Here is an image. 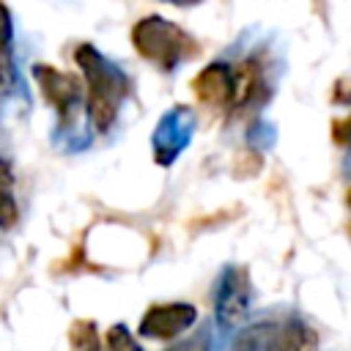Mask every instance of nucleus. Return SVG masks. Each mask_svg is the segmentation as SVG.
<instances>
[{
	"mask_svg": "<svg viewBox=\"0 0 351 351\" xmlns=\"http://www.w3.org/2000/svg\"><path fill=\"white\" fill-rule=\"evenodd\" d=\"M74 63L82 71L85 82V112L90 118V126L99 134H107L115 121L123 99L129 96V77L110 63L93 44H80L74 49Z\"/></svg>",
	"mask_w": 351,
	"mask_h": 351,
	"instance_id": "1",
	"label": "nucleus"
},
{
	"mask_svg": "<svg viewBox=\"0 0 351 351\" xmlns=\"http://www.w3.org/2000/svg\"><path fill=\"white\" fill-rule=\"evenodd\" d=\"M132 44L140 58L162 71H176L186 58L197 55V41L176 22L165 16H143L132 27Z\"/></svg>",
	"mask_w": 351,
	"mask_h": 351,
	"instance_id": "2",
	"label": "nucleus"
},
{
	"mask_svg": "<svg viewBox=\"0 0 351 351\" xmlns=\"http://www.w3.org/2000/svg\"><path fill=\"white\" fill-rule=\"evenodd\" d=\"M318 332L299 315L285 321H261L247 326L233 351H318Z\"/></svg>",
	"mask_w": 351,
	"mask_h": 351,
	"instance_id": "3",
	"label": "nucleus"
},
{
	"mask_svg": "<svg viewBox=\"0 0 351 351\" xmlns=\"http://www.w3.org/2000/svg\"><path fill=\"white\" fill-rule=\"evenodd\" d=\"M252 304V282L244 266H225L214 282V321L222 332L247 321Z\"/></svg>",
	"mask_w": 351,
	"mask_h": 351,
	"instance_id": "4",
	"label": "nucleus"
},
{
	"mask_svg": "<svg viewBox=\"0 0 351 351\" xmlns=\"http://www.w3.org/2000/svg\"><path fill=\"white\" fill-rule=\"evenodd\" d=\"M33 77H36L44 99L49 101V107L58 112L60 129L69 126L74 121L77 110H80V101H82V82L74 74L60 71V69L47 66V63H36Z\"/></svg>",
	"mask_w": 351,
	"mask_h": 351,
	"instance_id": "5",
	"label": "nucleus"
},
{
	"mask_svg": "<svg viewBox=\"0 0 351 351\" xmlns=\"http://www.w3.org/2000/svg\"><path fill=\"white\" fill-rule=\"evenodd\" d=\"M197 321V310L189 302H162V304H151L143 318H140V337L145 340H165V343H176L189 326H195Z\"/></svg>",
	"mask_w": 351,
	"mask_h": 351,
	"instance_id": "6",
	"label": "nucleus"
},
{
	"mask_svg": "<svg viewBox=\"0 0 351 351\" xmlns=\"http://www.w3.org/2000/svg\"><path fill=\"white\" fill-rule=\"evenodd\" d=\"M195 96L214 110L230 112L233 107V63H211L192 80Z\"/></svg>",
	"mask_w": 351,
	"mask_h": 351,
	"instance_id": "7",
	"label": "nucleus"
},
{
	"mask_svg": "<svg viewBox=\"0 0 351 351\" xmlns=\"http://www.w3.org/2000/svg\"><path fill=\"white\" fill-rule=\"evenodd\" d=\"M189 129H192V115L184 107H176L170 115L162 118V123L156 129V137H154L159 165H170L178 156V151L189 143Z\"/></svg>",
	"mask_w": 351,
	"mask_h": 351,
	"instance_id": "8",
	"label": "nucleus"
},
{
	"mask_svg": "<svg viewBox=\"0 0 351 351\" xmlns=\"http://www.w3.org/2000/svg\"><path fill=\"white\" fill-rule=\"evenodd\" d=\"M16 82V66H14V22L8 5L0 0V93H8V88Z\"/></svg>",
	"mask_w": 351,
	"mask_h": 351,
	"instance_id": "9",
	"label": "nucleus"
},
{
	"mask_svg": "<svg viewBox=\"0 0 351 351\" xmlns=\"http://www.w3.org/2000/svg\"><path fill=\"white\" fill-rule=\"evenodd\" d=\"M16 200H14V176H11V165L0 156V228L8 230L16 225Z\"/></svg>",
	"mask_w": 351,
	"mask_h": 351,
	"instance_id": "10",
	"label": "nucleus"
},
{
	"mask_svg": "<svg viewBox=\"0 0 351 351\" xmlns=\"http://www.w3.org/2000/svg\"><path fill=\"white\" fill-rule=\"evenodd\" d=\"M71 348L74 351H104L101 348V337H99V329L93 321H77L71 324Z\"/></svg>",
	"mask_w": 351,
	"mask_h": 351,
	"instance_id": "11",
	"label": "nucleus"
},
{
	"mask_svg": "<svg viewBox=\"0 0 351 351\" xmlns=\"http://www.w3.org/2000/svg\"><path fill=\"white\" fill-rule=\"evenodd\" d=\"M107 351H143V346L137 343V337L123 326V324H112L107 329Z\"/></svg>",
	"mask_w": 351,
	"mask_h": 351,
	"instance_id": "12",
	"label": "nucleus"
},
{
	"mask_svg": "<svg viewBox=\"0 0 351 351\" xmlns=\"http://www.w3.org/2000/svg\"><path fill=\"white\" fill-rule=\"evenodd\" d=\"M165 351H211V332H208V326H203L192 337H184V340L170 343Z\"/></svg>",
	"mask_w": 351,
	"mask_h": 351,
	"instance_id": "13",
	"label": "nucleus"
},
{
	"mask_svg": "<svg viewBox=\"0 0 351 351\" xmlns=\"http://www.w3.org/2000/svg\"><path fill=\"white\" fill-rule=\"evenodd\" d=\"M332 137H335V143H337V145L351 148V112H348L346 118L335 121V126H332Z\"/></svg>",
	"mask_w": 351,
	"mask_h": 351,
	"instance_id": "14",
	"label": "nucleus"
},
{
	"mask_svg": "<svg viewBox=\"0 0 351 351\" xmlns=\"http://www.w3.org/2000/svg\"><path fill=\"white\" fill-rule=\"evenodd\" d=\"M167 3H176V5H186V3H197V0H167Z\"/></svg>",
	"mask_w": 351,
	"mask_h": 351,
	"instance_id": "15",
	"label": "nucleus"
},
{
	"mask_svg": "<svg viewBox=\"0 0 351 351\" xmlns=\"http://www.w3.org/2000/svg\"><path fill=\"white\" fill-rule=\"evenodd\" d=\"M348 206H351V189H348Z\"/></svg>",
	"mask_w": 351,
	"mask_h": 351,
	"instance_id": "16",
	"label": "nucleus"
}]
</instances>
